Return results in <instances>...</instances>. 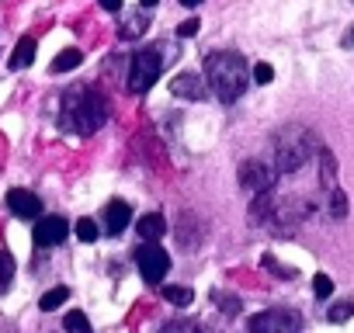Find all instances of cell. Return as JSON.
<instances>
[{"label":"cell","instance_id":"obj_1","mask_svg":"<svg viewBox=\"0 0 354 333\" xmlns=\"http://www.w3.org/2000/svg\"><path fill=\"white\" fill-rule=\"evenodd\" d=\"M205 77H209V87L219 101L233 104L243 97L254 70H247V59L240 53H212L205 56Z\"/></svg>","mask_w":354,"mask_h":333},{"label":"cell","instance_id":"obj_2","mask_svg":"<svg viewBox=\"0 0 354 333\" xmlns=\"http://www.w3.org/2000/svg\"><path fill=\"white\" fill-rule=\"evenodd\" d=\"M108 122V101L91 91V87H73L66 97H63V125L80 132V135H91L97 132L101 125Z\"/></svg>","mask_w":354,"mask_h":333},{"label":"cell","instance_id":"obj_3","mask_svg":"<svg viewBox=\"0 0 354 333\" xmlns=\"http://www.w3.org/2000/svg\"><path fill=\"white\" fill-rule=\"evenodd\" d=\"M323 146L316 142V135L309 132V129H302V125H285V129H278L274 132V139H271V160H274V166L281 174H295L299 166L313 156V153H319Z\"/></svg>","mask_w":354,"mask_h":333},{"label":"cell","instance_id":"obj_4","mask_svg":"<svg viewBox=\"0 0 354 333\" xmlns=\"http://www.w3.org/2000/svg\"><path fill=\"white\" fill-rule=\"evenodd\" d=\"M160 70H163V56L160 49H142L132 56V70H129V91L132 94H146L156 80H160Z\"/></svg>","mask_w":354,"mask_h":333},{"label":"cell","instance_id":"obj_5","mask_svg":"<svg viewBox=\"0 0 354 333\" xmlns=\"http://www.w3.org/2000/svg\"><path fill=\"white\" fill-rule=\"evenodd\" d=\"M247 333H302V316L295 309H264L247 319Z\"/></svg>","mask_w":354,"mask_h":333},{"label":"cell","instance_id":"obj_6","mask_svg":"<svg viewBox=\"0 0 354 333\" xmlns=\"http://www.w3.org/2000/svg\"><path fill=\"white\" fill-rule=\"evenodd\" d=\"M240 188L254 198L264 191H274V171L261 160H247V163H240Z\"/></svg>","mask_w":354,"mask_h":333},{"label":"cell","instance_id":"obj_7","mask_svg":"<svg viewBox=\"0 0 354 333\" xmlns=\"http://www.w3.org/2000/svg\"><path fill=\"white\" fill-rule=\"evenodd\" d=\"M136 264H139V274H142L149 285H160L163 274L170 271V257H167V250H160L156 243L139 247V250H136Z\"/></svg>","mask_w":354,"mask_h":333},{"label":"cell","instance_id":"obj_8","mask_svg":"<svg viewBox=\"0 0 354 333\" xmlns=\"http://www.w3.org/2000/svg\"><path fill=\"white\" fill-rule=\"evenodd\" d=\"M66 233H70V226L59 216H46V219L35 222V243L39 247H56V243L66 240Z\"/></svg>","mask_w":354,"mask_h":333},{"label":"cell","instance_id":"obj_9","mask_svg":"<svg viewBox=\"0 0 354 333\" xmlns=\"http://www.w3.org/2000/svg\"><path fill=\"white\" fill-rule=\"evenodd\" d=\"M170 94L174 97H188V101H202L205 97V84L195 70H185V73H177L170 80Z\"/></svg>","mask_w":354,"mask_h":333},{"label":"cell","instance_id":"obj_10","mask_svg":"<svg viewBox=\"0 0 354 333\" xmlns=\"http://www.w3.org/2000/svg\"><path fill=\"white\" fill-rule=\"evenodd\" d=\"M8 205H11V212L21 216V219H39V216H42V198L32 195V191H25V188H15V191L8 195Z\"/></svg>","mask_w":354,"mask_h":333},{"label":"cell","instance_id":"obj_11","mask_svg":"<svg viewBox=\"0 0 354 333\" xmlns=\"http://www.w3.org/2000/svg\"><path fill=\"white\" fill-rule=\"evenodd\" d=\"M132 222V209L125 205V202H108L104 205V229H108V236H118V233H125V226Z\"/></svg>","mask_w":354,"mask_h":333},{"label":"cell","instance_id":"obj_12","mask_svg":"<svg viewBox=\"0 0 354 333\" xmlns=\"http://www.w3.org/2000/svg\"><path fill=\"white\" fill-rule=\"evenodd\" d=\"M316 160H319V188H323L326 195L337 191V160H333V153H330V149H319Z\"/></svg>","mask_w":354,"mask_h":333},{"label":"cell","instance_id":"obj_13","mask_svg":"<svg viewBox=\"0 0 354 333\" xmlns=\"http://www.w3.org/2000/svg\"><path fill=\"white\" fill-rule=\"evenodd\" d=\"M163 229H167V222H163V216H160V212H149V216H142V219L136 222V233H139L146 243L160 240V236H163Z\"/></svg>","mask_w":354,"mask_h":333},{"label":"cell","instance_id":"obj_14","mask_svg":"<svg viewBox=\"0 0 354 333\" xmlns=\"http://www.w3.org/2000/svg\"><path fill=\"white\" fill-rule=\"evenodd\" d=\"M32 59H35V39L25 35L11 53V70H25V66H32Z\"/></svg>","mask_w":354,"mask_h":333},{"label":"cell","instance_id":"obj_15","mask_svg":"<svg viewBox=\"0 0 354 333\" xmlns=\"http://www.w3.org/2000/svg\"><path fill=\"white\" fill-rule=\"evenodd\" d=\"M84 63V53L80 49H63L56 59H53V73H70V70H77Z\"/></svg>","mask_w":354,"mask_h":333},{"label":"cell","instance_id":"obj_16","mask_svg":"<svg viewBox=\"0 0 354 333\" xmlns=\"http://www.w3.org/2000/svg\"><path fill=\"white\" fill-rule=\"evenodd\" d=\"M326 212H330V219H333V222L347 219V195H344L340 188L326 195Z\"/></svg>","mask_w":354,"mask_h":333},{"label":"cell","instance_id":"obj_17","mask_svg":"<svg viewBox=\"0 0 354 333\" xmlns=\"http://www.w3.org/2000/svg\"><path fill=\"white\" fill-rule=\"evenodd\" d=\"M163 298L174 302V305H192L195 302V292L192 288H181V285H163Z\"/></svg>","mask_w":354,"mask_h":333},{"label":"cell","instance_id":"obj_18","mask_svg":"<svg viewBox=\"0 0 354 333\" xmlns=\"http://www.w3.org/2000/svg\"><path fill=\"white\" fill-rule=\"evenodd\" d=\"M66 298H70V288L59 285V288H53V292H46V295L39 298V309H42V312H53V309H59Z\"/></svg>","mask_w":354,"mask_h":333},{"label":"cell","instance_id":"obj_19","mask_svg":"<svg viewBox=\"0 0 354 333\" xmlns=\"http://www.w3.org/2000/svg\"><path fill=\"white\" fill-rule=\"evenodd\" d=\"M354 316V302L351 298H340V302H333L330 309H326V319L330 323H347Z\"/></svg>","mask_w":354,"mask_h":333},{"label":"cell","instance_id":"obj_20","mask_svg":"<svg viewBox=\"0 0 354 333\" xmlns=\"http://www.w3.org/2000/svg\"><path fill=\"white\" fill-rule=\"evenodd\" d=\"M63 326H66V333H94L91 330V319L80 312V309H73V312H66V319H63Z\"/></svg>","mask_w":354,"mask_h":333},{"label":"cell","instance_id":"obj_21","mask_svg":"<svg viewBox=\"0 0 354 333\" xmlns=\"http://www.w3.org/2000/svg\"><path fill=\"white\" fill-rule=\"evenodd\" d=\"M11 278H15V257L8 250H0V292L11 285Z\"/></svg>","mask_w":354,"mask_h":333},{"label":"cell","instance_id":"obj_22","mask_svg":"<svg viewBox=\"0 0 354 333\" xmlns=\"http://www.w3.org/2000/svg\"><path fill=\"white\" fill-rule=\"evenodd\" d=\"M77 236H80L84 243H94V240L101 236V229H97L94 219H80V222H77Z\"/></svg>","mask_w":354,"mask_h":333},{"label":"cell","instance_id":"obj_23","mask_svg":"<svg viewBox=\"0 0 354 333\" xmlns=\"http://www.w3.org/2000/svg\"><path fill=\"white\" fill-rule=\"evenodd\" d=\"M313 292H316V298H330L333 295V278L330 274H316L313 278Z\"/></svg>","mask_w":354,"mask_h":333},{"label":"cell","instance_id":"obj_24","mask_svg":"<svg viewBox=\"0 0 354 333\" xmlns=\"http://www.w3.org/2000/svg\"><path fill=\"white\" fill-rule=\"evenodd\" d=\"M216 302H219L223 312H230V316L240 312V298H236V295H223V292H216Z\"/></svg>","mask_w":354,"mask_h":333},{"label":"cell","instance_id":"obj_25","mask_svg":"<svg viewBox=\"0 0 354 333\" xmlns=\"http://www.w3.org/2000/svg\"><path fill=\"white\" fill-rule=\"evenodd\" d=\"M198 28H202V21H198V18H188V21L177 25V35H181V39H195Z\"/></svg>","mask_w":354,"mask_h":333},{"label":"cell","instance_id":"obj_26","mask_svg":"<svg viewBox=\"0 0 354 333\" xmlns=\"http://www.w3.org/2000/svg\"><path fill=\"white\" fill-rule=\"evenodd\" d=\"M271 80H274V70L268 63H257L254 66V84H271Z\"/></svg>","mask_w":354,"mask_h":333},{"label":"cell","instance_id":"obj_27","mask_svg":"<svg viewBox=\"0 0 354 333\" xmlns=\"http://www.w3.org/2000/svg\"><path fill=\"white\" fill-rule=\"evenodd\" d=\"M160 333H202L198 326H192V323H167Z\"/></svg>","mask_w":354,"mask_h":333},{"label":"cell","instance_id":"obj_28","mask_svg":"<svg viewBox=\"0 0 354 333\" xmlns=\"http://www.w3.org/2000/svg\"><path fill=\"white\" fill-rule=\"evenodd\" d=\"M261 264H264V267H268V271H274V274H285V278H292V271H285V267H281V264H278V260H274V257H264V260H261Z\"/></svg>","mask_w":354,"mask_h":333},{"label":"cell","instance_id":"obj_29","mask_svg":"<svg viewBox=\"0 0 354 333\" xmlns=\"http://www.w3.org/2000/svg\"><path fill=\"white\" fill-rule=\"evenodd\" d=\"M97 4H101L104 11H111V15H118V11H122V0H97Z\"/></svg>","mask_w":354,"mask_h":333},{"label":"cell","instance_id":"obj_30","mask_svg":"<svg viewBox=\"0 0 354 333\" xmlns=\"http://www.w3.org/2000/svg\"><path fill=\"white\" fill-rule=\"evenodd\" d=\"M181 4H185V8H198V4H202V0H181Z\"/></svg>","mask_w":354,"mask_h":333},{"label":"cell","instance_id":"obj_31","mask_svg":"<svg viewBox=\"0 0 354 333\" xmlns=\"http://www.w3.org/2000/svg\"><path fill=\"white\" fill-rule=\"evenodd\" d=\"M156 4V0H142V8H153Z\"/></svg>","mask_w":354,"mask_h":333}]
</instances>
